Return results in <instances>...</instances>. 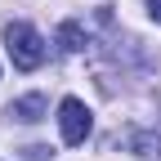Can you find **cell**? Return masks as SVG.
I'll list each match as a JSON object with an SVG mask.
<instances>
[{
	"instance_id": "2",
	"label": "cell",
	"mask_w": 161,
	"mask_h": 161,
	"mask_svg": "<svg viewBox=\"0 0 161 161\" xmlns=\"http://www.w3.org/2000/svg\"><path fill=\"white\" fill-rule=\"evenodd\" d=\"M58 130H63V143H85L90 130H94V121H90V108L80 103V98H63L58 103Z\"/></svg>"
},
{
	"instance_id": "1",
	"label": "cell",
	"mask_w": 161,
	"mask_h": 161,
	"mask_svg": "<svg viewBox=\"0 0 161 161\" xmlns=\"http://www.w3.org/2000/svg\"><path fill=\"white\" fill-rule=\"evenodd\" d=\"M5 45H9V58H14V67H23V72H36L40 63H45V40H40V31L36 27H27V23H14L9 31H5Z\"/></svg>"
},
{
	"instance_id": "5",
	"label": "cell",
	"mask_w": 161,
	"mask_h": 161,
	"mask_svg": "<svg viewBox=\"0 0 161 161\" xmlns=\"http://www.w3.org/2000/svg\"><path fill=\"white\" fill-rule=\"evenodd\" d=\"M23 152H27L23 161H49V157H54L49 148H40V143H31V148H23Z\"/></svg>"
},
{
	"instance_id": "3",
	"label": "cell",
	"mask_w": 161,
	"mask_h": 161,
	"mask_svg": "<svg viewBox=\"0 0 161 161\" xmlns=\"http://www.w3.org/2000/svg\"><path fill=\"white\" fill-rule=\"evenodd\" d=\"M45 94H27V98H14L9 103V121H23V125H31V121H40L45 116Z\"/></svg>"
},
{
	"instance_id": "6",
	"label": "cell",
	"mask_w": 161,
	"mask_h": 161,
	"mask_svg": "<svg viewBox=\"0 0 161 161\" xmlns=\"http://www.w3.org/2000/svg\"><path fill=\"white\" fill-rule=\"evenodd\" d=\"M148 14L157 18V23H161V0H148Z\"/></svg>"
},
{
	"instance_id": "4",
	"label": "cell",
	"mask_w": 161,
	"mask_h": 161,
	"mask_svg": "<svg viewBox=\"0 0 161 161\" xmlns=\"http://www.w3.org/2000/svg\"><path fill=\"white\" fill-rule=\"evenodd\" d=\"M85 27H80V23H63V27H58V49H63V54H80V49H85Z\"/></svg>"
}]
</instances>
